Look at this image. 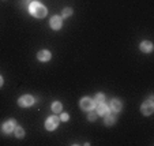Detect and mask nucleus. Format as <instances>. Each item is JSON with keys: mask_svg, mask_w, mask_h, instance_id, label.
I'll return each mask as SVG.
<instances>
[{"mask_svg": "<svg viewBox=\"0 0 154 146\" xmlns=\"http://www.w3.org/2000/svg\"><path fill=\"white\" fill-rule=\"evenodd\" d=\"M71 15H72V8H70V7H66L63 10V12H61V18H68Z\"/></svg>", "mask_w": 154, "mask_h": 146, "instance_id": "nucleus-17", "label": "nucleus"}, {"mask_svg": "<svg viewBox=\"0 0 154 146\" xmlns=\"http://www.w3.org/2000/svg\"><path fill=\"white\" fill-rule=\"evenodd\" d=\"M93 100H94V102H96V105L97 104H101V102H105V94L104 93H97Z\"/></svg>", "mask_w": 154, "mask_h": 146, "instance_id": "nucleus-16", "label": "nucleus"}, {"mask_svg": "<svg viewBox=\"0 0 154 146\" xmlns=\"http://www.w3.org/2000/svg\"><path fill=\"white\" fill-rule=\"evenodd\" d=\"M3 83H4V79H3V76L0 75V88H2V86H3Z\"/></svg>", "mask_w": 154, "mask_h": 146, "instance_id": "nucleus-19", "label": "nucleus"}, {"mask_svg": "<svg viewBox=\"0 0 154 146\" xmlns=\"http://www.w3.org/2000/svg\"><path fill=\"white\" fill-rule=\"evenodd\" d=\"M34 102H35V98L33 96H30V94H23V96H20L18 98V105L20 108H29Z\"/></svg>", "mask_w": 154, "mask_h": 146, "instance_id": "nucleus-3", "label": "nucleus"}, {"mask_svg": "<svg viewBox=\"0 0 154 146\" xmlns=\"http://www.w3.org/2000/svg\"><path fill=\"white\" fill-rule=\"evenodd\" d=\"M29 12L33 15V17L35 18H44V17H47L48 14V8L45 6H44L42 3H40V2H32V3L29 4Z\"/></svg>", "mask_w": 154, "mask_h": 146, "instance_id": "nucleus-1", "label": "nucleus"}, {"mask_svg": "<svg viewBox=\"0 0 154 146\" xmlns=\"http://www.w3.org/2000/svg\"><path fill=\"white\" fill-rule=\"evenodd\" d=\"M14 134H15V137H17V138H23L25 137V130L22 129L20 126H15Z\"/></svg>", "mask_w": 154, "mask_h": 146, "instance_id": "nucleus-14", "label": "nucleus"}, {"mask_svg": "<svg viewBox=\"0 0 154 146\" xmlns=\"http://www.w3.org/2000/svg\"><path fill=\"white\" fill-rule=\"evenodd\" d=\"M70 120V115L66 113V112H61L60 115V122H68Z\"/></svg>", "mask_w": 154, "mask_h": 146, "instance_id": "nucleus-18", "label": "nucleus"}, {"mask_svg": "<svg viewBox=\"0 0 154 146\" xmlns=\"http://www.w3.org/2000/svg\"><path fill=\"white\" fill-rule=\"evenodd\" d=\"M79 107H81L82 111L89 112L96 108V102H94V100L90 98V97H82L81 101H79Z\"/></svg>", "mask_w": 154, "mask_h": 146, "instance_id": "nucleus-2", "label": "nucleus"}, {"mask_svg": "<svg viewBox=\"0 0 154 146\" xmlns=\"http://www.w3.org/2000/svg\"><path fill=\"white\" fill-rule=\"evenodd\" d=\"M104 123H105V126H113L115 123H116V120H117V116L116 115H113V113H111V111L108 112L106 115H104Z\"/></svg>", "mask_w": 154, "mask_h": 146, "instance_id": "nucleus-10", "label": "nucleus"}, {"mask_svg": "<svg viewBox=\"0 0 154 146\" xmlns=\"http://www.w3.org/2000/svg\"><path fill=\"white\" fill-rule=\"evenodd\" d=\"M97 117H98V113H97L94 109H91V111L87 112V120H89V122H96Z\"/></svg>", "mask_w": 154, "mask_h": 146, "instance_id": "nucleus-15", "label": "nucleus"}, {"mask_svg": "<svg viewBox=\"0 0 154 146\" xmlns=\"http://www.w3.org/2000/svg\"><path fill=\"white\" fill-rule=\"evenodd\" d=\"M109 111H111V109H109V105H106L105 102L97 104V111H96V112L100 115V116H104V115H106Z\"/></svg>", "mask_w": 154, "mask_h": 146, "instance_id": "nucleus-12", "label": "nucleus"}, {"mask_svg": "<svg viewBox=\"0 0 154 146\" xmlns=\"http://www.w3.org/2000/svg\"><path fill=\"white\" fill-rule=\"evenodd\" d=\"M59 123H60V117L56 116V115H52V116H49L45 120V129L48 131H53V130H56L59 127Z\"/></svg>", "mask_w": 154, "mask_h": 146, "instance_id": "nucleus-4", "label": "nucleus"}, {"mask_svg": "<svg viewBox=\"0 0 154 146\" xmlns=\"http://www.w3.org/2000/svg\"><path fill=\"white\" fill-rule=\"evenodd\" d=\"M15 126H17V122H15L14 119H10V120H7V122L3 123V126H2V130H3L4 134H10V132L14 131Z\"/></svg>", "mask_w": 154, "mask_h": 146, "instance_id": "nucleus-7", "label": "nucleus"}, {"mask_svg": "<svg viewBox=\"0 0 154 146\" xmlns=\"http://www.w3.org/2000/svg\"><path fill=\"white\" fill-rule=\"evenodd\" d=\"M140 112H142V115H145V116H150L154 112L153 100H147V101L143 102L142 105H140Z\"/></svg>", "mask_w": 154, "mask_h": 146, "instance_id": "nucleus-5", "label": "nucleus"}, {"mask_svg": "<svg viewBox=\"0 0 154 146\" xmlns=\"http://www.w3.org/2000/svg\"><path fill=\"white\" fill-rule=\"evenodd\" d=\"M61 109H63V104H61L60 101H55L52 104V111L55 112V113H60Z\"/></svg>", "mask_w": 154, "mask_h": 146, "instance_id": "nucleus-13", "label": "nucleus"}, {"mask_svg": "<svg viewBox=\"0 0 154 146\" xmlns=\"http://www.w3.org/2000/svg\"><path fill=\"white\" fill-rule=\"evenodd\" d=\"M51 57H52V53H51L48 49H42L37 53V59L40 61H49Z\"/></svg>", "mask_w": 154, "mask_h": 146, "instance_id": "nucleus-8", "label": "nucleus"}, {"mask_svg": "<svg viewBox=\"0 0 154 146\" xmlns=\"http://www.w3.org/2000/svg\"><path fill=\"white\" fill-rule=\"evenodd\" d=\"M109 109H112L113 112H120L123 109V102L120 101L119 98H113L111 101V105H109Z\"/></svg>", "mask_w": 154, "mask_h": 146, "instance_id": "nucleus-11", "label": "nucleus"}, {"mask_svg": "<svg viewBox=\"0 0 154 146\" xmlns=\"http://www.w3.org/2000/svg\"><path fill=\"white\" fill-rule=\"evenodd\" d=\"M49 25L53 30H60L61 26H63V18L60 15H53L49 20Z\"/></svg>", "mask_w": 154, "mask_h": 146, "instance_id": "nucleus-6", "label": "nucleus"}, {"mask_svg": "<svg viewBox=\"0 0 154 146\" xmlns=\"http://www.w3.org/2000/svg\"><path fill=\"white\" fill-rule=\"evenodd\" d=\"M139 49L143 53H151L153 52V42L151 41H142L139 45Z\"/></svg>", "mask_w": 154, "mask_h": 146, "instance_id": "nucleus-9", "label": "nucleus"}]
</instances>
